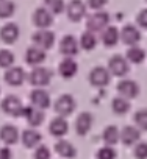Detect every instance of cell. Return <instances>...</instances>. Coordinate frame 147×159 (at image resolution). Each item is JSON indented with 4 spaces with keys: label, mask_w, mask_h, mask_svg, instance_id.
<instances>
[{
    "label": "cell",
    "mask_w": 147,
    "mask_h": 159,
    "mask_svg": "<svg viewBox=\"0 0 147 159\" xmlns=\"http://www.w3.org/2000/svg\"><path fill=\"white\" fill-rule=\"evenodd\" d=\"M110 25V14L105 11H96L94 14H91L86 20V27L88 31L91 33H102L107 27Z\"/></svg>",
    "instance_id": "obj_1"
},
{
    "label": "cell",
    "mask_w": 147,
    "mask_h": 159,
    "mask_svg": "<svg viewBox=\"0 0 147 159\" xmlns=\"http://www.w3.org/2000/svg\"><path fill=\"white\" fill-rule=\"evenodd\" d=\"M52 80V72L45 67H33V70L28 75V81L33 88H45Z\"/></svg>",
    "instance_id": "obj_2"
},
{
    "label": "cell",
    "mask_w": 147,
    "mask_h": 159,
    "mask_svg": "<svg viewBox=\"0 0 147 159\" xmlns=\"http://www.w3.org/2000/svg\"><path fill=\"white\" fill-rule=\"evenodd\" d=\"M75 106H77V103H75V100H74L72 95L63 94L61 97L56 98V102L53 105V109H55V112L59 117H67V116H70L74 111H75Z\"/></svg>",
    "instance_id": "obj_3"
},
{
    "label": "cell",
    "mask_w": 147,
    "mask_h": 159,
    "mask_svg": "<svg viewBox=\"0 0 147 159\" xmlns=\"http://www.w3.org/2000/svg\"><path fill=\"white\" fill-rule=\"evenodd\" d=\"M108 70L111 75L114 76H124L128 73L130 70V64H128V59L124 58L122 55H114L110 58L108 61Z\"/></svg>",
    "instance_id": "obj_4"
},
{
    "label": "cell",
    "mask_w": 147,
    "mask_h": 159,
    "mask_svg": "<svg viewBox=\"0 0 147 159\" xmlns=\"http://www.w3.org/2000/svg\"><path fill=\"white\" fill-rule=\"evenodd\" d=\"M111 80V73L108 70V67H94L89 73V83L94 88H105Z\"/></svg>",
    "instance_id": "obj_5"
},
{
    "label": "cell",
    "mask_w": 147,
    "mask_h": 159,
    "mask_svg": "<svg viewBox=\"0 0 147 159\" xmlns=\"http://www.w3.org/2000/svg\"><path fill=\"white\" fill-rule=\"evenodd\" d=\"M2 109L5 114H8L11 117H21V116H24L25 108L22 106V102L16 95H8L2 102Z\"/></svg>",
    "instance_id": "obj_6"
},
{
    "label": "cell",
    "mask_w": 147,
    "mask_h": 159,
    "mask_svg": "<svg viewBox=\"0 0 147 159\" xmlns=\"http://www.w3.org/2000/svg\"><path fill=\"white\" fill-rule=\"evenodd\" d=\"M117 92L121 97L127 98V100H131V98H136L139 95V84L133 80H121L117 83Z\"/></svg>",
    "instance_id": "obj_7"
},
{
    "label": "cell",
    "mask_w": 147,
    "mask_h": 159,
    "mask_svg": "<svg viewBox=\"0 0 147 159\" xmlns=\"http://www.w3.org/2000/svg\"><path fill=\"white\" fill-rule=\"evenodd\" d=\"M31 41L35 42L36 47H41L44 50H49L53 44H55V33L44 28V30H38L33 36H31Z\"/></svg>",
    "instance_id": "obj_8"
},
{
    "label": "cell",
    "mask_w": 147,
    "mask_h": 159,
    "mask_svg": "<svg viewBox=\"0 0 147 159\" xmlns=\"http://www.w3.org/2000/svg\"><path fill=\"white\" fill-rule=\"evenodd\" d=\"M80 50V42L74 38L72 34H66L61 42H59V52L61 55H64L66 58H72V56H75Z\"/></svg>",
    "instance_id": "obj_9"
},
{
    "label": "cell",
    "mask_w": 147,
    "mask_h": 159,
    "mask_svg": "<svg viewBox=\"0 0 147 159\" xmlns=\"http://www.w3.org/2000/svg\"><path fill=\"white\" fill-rule=\"evenodd\" d=\"M66 13H67L69 20L80 22L86 14V5L82 2V0H70L69 5L66 7Z\"/></svg>",
    "instance_id": "obj_10"
},
{
    "label": "cell",
    "mask_w": 147,
    "mask_h": 159,
    "mask_svg": "<svg viewBox=\"0 0 147 159\" xmlns=\"http://www.w3.org/2000/svg\"><path fill=\"white\" fill-rule=\"evenodd\" d=\"M30 102L35 108L39 109H47L50 106V95L42 89V88H35L30 92Z\"/></svg>",
    "instance_id": "obj_11"
},
{
    "label": "cell",
    "mask_w": 147,
    "mask_h": 159,
    "mask_svg": "<svg viewBox=\"0 0 147 159\" xmlns=\"http://www.w3.org/2000/svg\"><path fill=\"white\" fill-rule=\"evenodd\" d=\"M33 24H35L39 30L49 28V27L53 24V14H52L47 8H38V10L33 13Z\"/></svg>",
    "instance_id": "obj_12"
},
{
    "label": "cell",
    "mask_w": 147,
    "mask_h": 159,
    "mask_svg": "<svg viewBox=\"0 0 147 159\" xmlns=\"http://www.w3.org/2000/svg\"><path fill=\"white\" fill-rule=\"evenodd\" d=\"M121 41L130 47L138 45V42L141 41V31L135 25H125L121 31Z\"/></svg>",
    "instance_id": "obj_13"
},
{
    "label": "cell",
    "mask_w": 147,
    "mask_h": 159,
    "mask_svg": "<svg viewBox=\"0 0 147 159\" xmlns=\"http://www.w3.org/2000/svg\"><path fill=\"white\" fill-rule=\"evenodd\" d=\"M25 61H27V64H30L31 67L41 66V64L45 61V50L41 48V47H36V45L30 47V48L27 50V53H25Z\"/></svg>",
    "instance_id": "obj_14"
},
{
    "label": "cell",
    "mask_w": 147,
    "mask_h": 159,
    "mask_svg": "<svg viewBox=\"0 0 147 159\" xmlns=\"http://www.w3.org/2000/svg\"><path fill=\"white\" fill-rule=\"evenodd\" d=\"M19 34H21L19 27L16 24H13V22L5 24L2 28H0V38H2V41L5 44H14L19 39Z\"/></svg>",
    "instance_id": "obj_15"
},
{
    "label": "cell",
    "mask_w": 147,
    "mask_h": 159,
    "mask_svg": "<svg viewBox=\"0 0 147 159\" xmlns=\"http://www.w3.org/2000/svg\"><path fill=\"white\" fill-rule=\"evenodd\" d=\"M92 123H94V117H92V114L88 112V111H85V112H82V114L77 117L75 129H77V133H78L80 136H85V134H88V133L91 131Z\"/></svg>",
    "instance_id": "obj_16"
},
{
    "label": "cell",
    "mask_w": 147,
    "mask_h": 159,
    "mask_svg": "<svg viewBox=\"0 0 147 159\" xmlns=\"http://www.w3.org/2000/svg\"><path fill=\"white\" fill-rule=\"evenodd\" d=\"M141 139V129L138 126H133V125H128V126H124L122 131H121V140L122 143L125 145H135L138 143Z\"/></svg>",
    "instance_id": "obj_17"
},
{
    "label": "cell",
    "mask_w": 147,
    "mask_h": 159,
    "mask_svg": "<svg viewBox=\"0 0 147 159\" xmlns=\"http://www.w3.org/2000/svg\"><path fill=\"white\" fill-rule=\"evenodd\" d=\"M24 117L28 122V125L35 128V126H39L44 122V111L39 109V108H35L31 105V106H27L24 109Z\"/></svg>",
    "instance_id": "obj_18"
},
{
    "label": "cell",
    "mask_w": 147,
    "mask_h": 159,
    "mask_svg": "<svg viewBox=\"0 0 147 159\" xmlns=\"http://www.w3.org/2000/svg\"><path fill=\"white\" fill-rule=\"evenodd\" d=\"M58 72H59V75H61L63 78L69 80V78H72V76L77 75V72H78V64L74 61L72 58H64V59L59 62V66H58Z\"/></svg>",
    "instance_id": "obj_19"
},
{
    "label": "cell",
    "mask_w": 147,
    "mask_h": 159,
    "mask_svg": "<svg viewBox=\"0 0 147 159\" xmlns=\"http://www.w3.org/2000/svg\"><path fill=\"white\" fill-rule=\"evenodd\" d=\"M25 80V72L22 67H10L5 73V81L10 84V86H21Z\"/></svg>",
    "instance_id": "obj_20"
},
{
    "label": "cell",
    "mask_w": 147,
    "mask_h": 159,
    "mask_svg": "<svg viewBox=\"0 0 147 159\" xmlns=\"http://www.w3.org/2000/svg\"><path fill=\"white\" fill-rule=\"evenodd\" d=\"M121 41V31L114 25H108L102 31V42L105 47H114Z\"/></svg>",
    "instance_id": "obj_21"
},
{
    "label": "cell",
    "mask_w": 147,
    "mask_h": 159,
    "mask_svg": "<svg viewBox=\"0 0 147 159\" xmlns=\"http://www.w3.org/2000/svg\"><path fill=\"white\" fill-rule=\"evenodd\" d=\"M0 139H2L7 145H14L19 140V129L14 125H3L0 128Z\"/></svg>",
    "instance_id": "obj_22"
},
{
    "label": "cell",
    "mask_w": 147,
    "mask_h": 159,
    "mask_svg": "<svg viewBox=\"0 0 147 159\" xmlns=\"http://www.w3.org/2000/svg\"><path fill=\"white\" fill-rule=\"evenodd\" d=\"M69 129V125H67V120L66 117H55L52 122H50V126H49V131L52 136L55 137H63Z\"/></svg>",
    "instance_id": "obj_23"
},
{
    "label": "cell",
    "mask_w": 147,
    "mask_h": 159,
    "mask_svg": "<svg viewBox=\"0 0 147 159\" xmlns=\"http://www.w3.org/2000/svg\"><path fill=\"white\" fill-rule=\"evenodd\" d=\"M42 140V136L39 131H36L35 128H30V129H25L22 133V143L27 147V148H35V147H39Z\"/></svg>",
    "instance_id": "obj_24"
},
{
    "label": "cell",
    "mask_w": 147,
    "mask_h": 159,
    "mask_svg": "<svg viewBox=\"0 0 147 159\" xmlns=\"http://www.w3.org/2000/svg\"><path fill=\"white\" fill-rule=\"evenodd\" d=\"M55 151H56L61 157H66V159L75 157V154H77L75 147H74L69 140H64V139H61V140H58V142L55 143Z\"/></svg>",
    "instance_id": "obj_25"
},
{
    "label": "cell",
    "mask_w": 147,
    "mask_h": 159,
    "mask_svg": "<svg viewBox=\"0 0 147 159\" xmlns=\"http://www.w3.org/2000/svg\"><path fill=\"white\" fill-rule=\"evenodd\" d=\"M102 139H103L105 145H108V147H113V145H116V143L121 140V131L117 129V126H114V125H110V126H107V128L103 129Z\"/></svg>",
    "instance_id": "obj_26"
},
{
    "label": "cell",
    "mask_w": 147,
    "mask_h": 159,
    "mask_svg": "<svg viewBox=\"0 0 147 159\" xmlns=\"http://www.w3.org/2000/svg\"><path fill=\"white\" fill-rule=\"evenodd\" d=\"M130 108H131L130 100H127V98H124V97H121V95L116 97V98H113V102H111V109H113V112L117 114V116L127 114V112L130 111Z\"/></svg>",
    "instance_id": "obj_27"
},
{
    "label": "cell",
    "mask_w": 147,
    "mask_h": 159,
    "mask_svg": "<svg viewBox=\"0 0 147 159\" xmlns=\"http://www.w3.org/2000/svg\"><path fill=\"white\" fill-rule=\"evenodd\" d=\"M127 59L133 64H141L144 59H145V52L144 48L138 47V45H131L128 50H127Z\"/></svg>",
    "instance_id": "obj_28"
},
{
    "label": "cell",
    "mask_w": 147,
    "mask_h": 159,
    "mask_svg": "<svg viewBox=\"0 0 147 159\" xmlns=\"http://www.w3.org/2000/svg\"><path fill=\"white\" fill-rule=\"evenodd\" d=\"M96 44H97V38H96V34L94 33H91V31H85L83 34H82V38H80V47L83 48V50H92L94 47H96Z\"/></svg>",
    "instance_id": "obj_29"
},
{
    "label": "cell",
    "mask_w": 147,
    "mask_h": 159,
    "mask_svg": "<svg viewBox=\"0 0 147 159\" xmlns=\"http://www.w3.org/2000/svg\"><path fill=\"white\" fill-rule=\"evenodd\" d=\"M16 11V5L11 0H0V19L11 17Z\"/></svg>",
    "instance_id": "obj_30"
},
{
    "label": "cell",
    "mask_w": 147,
    "mask_h": 159,
    "mask_svg": "<svg viewBox=\"0 0 147 159\" xmlns=\"http://www.w3.org/2000/svg\"><path fill=\"white\" fill-rule=\"evenodd\" d=\"M45 3V8L52 13V14H59L66 10V5H64V0H44Z\"/></svg>",
    "instance_id": "obj_31"
},
{
    "label": "cell",
    "mask_w": 147,
    "mask_h": 159,
    "mask_svg": "<svg viewBox=\"0 0 147 159\" xmlns=\"http://www.w3.org/2000/svg\"><path fill=\"white\" fill-rule=\"evenodd\" d=\"M133 120H135V125L141 131H147V109H139L133 116Z\"/></svg>",
    "instance_id": "obj_32"
},
{
    "label": "cell",
    "mask_w": 147,
    "mask_h": 159,
    "mask_svg": "<svg viewBox=\"0 0 147 159\" xmlns=\"http://www.w3.org/2000/svg\"><path fill=\"white\" fill-rule=\"evenodd\" d=\"M13 62H14V55H13V52L5 50V48L0 50V67H3V69L11 67Z\"/></svg>",
    "instance_id": "obj_33"
},
{
    "label": "cell",
    "mask_w": 147,
    "mask_h": 159,
    "mask_svg": "<svg viewBox=\"0 0 147 159\" xmlns=\"http://www.w3.org/2000/svg\"><path fill=\"white\" fill-rule=\"evenodd\" d=\"M96 157H97V159H116V150H114L113 147L105 145V147H102V148L97 151Z\"/></svg>",
    "instance_id": "obj_34"
},
{
    "label": "cell",
    "mask_w": 147,
    "mask_h": 159,
    "mask_svg": "<svg viewBox=\"0 0 147 159\" xmlns=\"http://www.w3.org/2000/svg\"><path fill=\"white\" fill-rule=\"evenodd\" d=\"M133 154L136 159H147V142H138L135 145Z\"/></svg>",
    "instance_id": "obj_35"
},
{
    "label": "cell",
    "mask_w": 147,
    "mask_h": 159,
    "mask_svg": "<svg viewBox=\"0 0 147 159\" xmlns=\"http://www.w3.org/2000/svg\"><path fill=\"white\" fill-rule=\"evenodd\" d=\"M35 159H50V150L45 145H39L35 151Z\"/></svg>",
    "instance_id": "obj_36"
},
{
    "label": "cell",
    "mask_w": 147,
    "mask_h": 159,
    "mask_svg": "<svg viewBox=\"0 0 147 159\" xmlns=\"http://www.w3.org/2000/svg\"><path fill=\"white\" fill-rule=\"evenodd\" d=\"M136 22H138V25L141 28H147V8H144V10L139 11V14L136 17Z\"/></svg>",
    "instance_id": "obj_37"
},
{
    "label": "cell",
    "mask_w": 147,
    "mask_h": 159,
    "mask_svg": "<svg viewBox=\"0 0 147 159\" xmlns=\"http://www.w3.org/2000/svg\"><path fill=\"white\" fill-rule=\"evenodd\" d=\"M107 3H108V0H88L89 8H92V10H96V11H100Z\"/></svg>",
    "instance_id": "obj_38"
},
{
    "label": "cell",
    "mask_w": 147,
    "mask_h": 159,
    "mask_svg": "<svg viewBox=\"0 0 147 159\" xmlns=\"http://www.w3.org/2000/svg\"><path fill=\"white\" fill-rule=\"evenodd\" d=\"M0 159H11V150L8 147L0 148Z\"/></svg>",
    "instance_id": "obj_39"
}]
</instances>
